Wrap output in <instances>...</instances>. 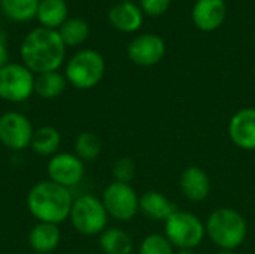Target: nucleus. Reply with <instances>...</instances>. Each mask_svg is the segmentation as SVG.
<instances>
[{"mask_svg": "<svg viewBox=\"0 0 255 254\" xmlns=\"http://www.w3.org/2000/svg\"><path fill=\"white\" fill-rule=\"evenodd\" d=\"M193 21L202 31L217 30L226 19L224 0H197L191 12Z\"/></svg>", "mask_w": 255, "mask_h": 254, "instance_id": "obj_13", "label": "nucleus"}, {"mask_svg": "<svg viewBox=\"0 0 255 254\" xmlns=\"http://www.w3.org/2000/svg\"><path fill=\"white\" fill-rule=\"evenodd\" d=\"M182 195L191 202H202L209 196L211 180L208 174L199 166H188L181 174L179 180Z\"/></svg>", "mask_w": 255, "mask_h": 254, "instance_id": "obj_14", "label": "nucleus"}, {"mask_svg": "<svg viewBox=\"0 0 255 254\" xmlns=\"http://www.w3.org/2000/svg\"><path fill=\"white\" fill-rule=\"evenodd\" d=\"M36 16L42 27L55 30L67 19V4L64 0H39Z\"/></svg>", "mask_w": 255, "mask_h": 254, "instance_id": "obj_19", "label": "nucleus"}, {"mask_svg": "<svg viewBox=\"0 0 255 254\" xmlns=\"http://www.w3.org/2000/svg\"><path fill=\"white\" fill-rule=\"evenodd\" d=\"M34 93V75L19 63H7L0 69V99L10 103L25 102Z\"/></svg>", "mask_w": 255, "mask_h": 254, "instance_id": "obj_7", "label": "nucleus"}, {"mask_svg": "<svg viewBox=\"0 0 255 254\" xmlns=\"http://www.w3.org/2000/svg\"><path fill=\"white\" fill-rule=\"evenodd\" d=\"M102 202L108 216L118 222H130L139 213V196L126 183H111L102 195Z\"/></svg>", "mask_w": 255, "mask_h": 254, "instance_id": "obj_8", "label": "nucleus"}, {"mask_svg": "<svg viewBox=\"0 0 255 254\" xmlns=\"http://www.w3.org/2000/svg\"><path fill=\"white\" fill-rule=\"evenodd\" d=\"M7 58H9V55H7V49H6V46H4L3 40H0V69H1L3 66H6V64H7Z\"/></svg>", "mask_w": 255, "mask_h": 254, "instance_id": "obj_28", "label": "nucleus"}, {"mask_svg": "<svg viewBox=\"0 0 255 254\" xmlns=\"http://www.w3.org/2000/svg\"><path fill=\"white\" fill-rule=\"evenodd\" d=\"M206 228L202 220L188 211H175L164 222V237L176 249H196L202 244Z\"/></svg>", "mask_w": 255, "mask_h": 254, "instance_id": "obj_6", "label": "nucleus"}, {"mask_svg": "<svg viewBox=\"0 0 255 254\" xmlns=\"http://www.w3.org/2000/svg\"><path fill=\"white\" fill-rule=\"evenodd\" d=\"M139 254H175V252L173 246L164 235L152 234L142 241L139 247Z\"/></svg>", "mask_w": 255, "mask_h": 254, "instance_id": "obj_25", "label": "nucleus"}, {"mask_svg": "<svg viewBox=\"0 0 255 254\" xmlns=\"http://www.w3.org/2000/svg\"><path fill=\"white\" fill-rule=\"evenodd\" d=\"M139 211H142L151 220L166 222L176 210L175 204L169 201L160 192H146L139 198Z\"/></svg>", "mask_w": 255, "mask_h": 254, "instance_id": "obj_16", "label": "nucleus"}, {"mask_svg": "<svg viewBox=\"0 0 255 254\" xmlns=\"http://www.w3.org/2000/svg\"><path fill=\"white\" fill-rule=\"evenodd\" d=\"M58 33L66 46H78L82 42H85V39L88 37L90 28H88V24L82 18H67L61 24Z\"/></svg>", "mask_w": 255, "mask_h": 254, "instance_id": "obj_23", "label": "nucleus"}, {"mask_svg": "<svg viewBox=\"0 0 255 254\" xmlns=\"http://www.w3.org/2000/svg\"><path fill=\"white\" fill-rule=\"evenodd\" d=\"M206 234L211 241L221 250H230L241 247L248 234V225L244 216L232 208L215 210L205 225Z\"/></svg>", "mask_w": 255, "mask_h": 254, "instance_id": "obj_3", "label": "nucleus"}, {"mask_svg": "<svg viewBox=\"0 0 255 254\" xmlns=\"http://www.w3.org/2000/svg\"><path fill=\"white\" fill-rule=\"evenodd\" d=\"M175 254H197V253H196V250H194V249H181V250H178Z\"/></svg>", "mask_w": 255, "mask_h": 254, "instance_id": "obj_29", "label": "nucleus"}, {"mask_svg": "<svg viewBox=\"0 0 255 254\" xmlns=\"http://www.w3.org/2000/svg\"><path fill=\"white\" fill-rule=\"evenodd\" d=\"M0 6L7 18L25 22L36 16L39 0H0Z\"/></svg>", "mask_w": 255, "mask_h": 254, "instance_id": "obj_22", "label": "nucleus"}, {"mask_svg": "<svg viewBox=\"0 0 255 254\" xmlns=\"http://www.w3.org/2000/svg\"><path fill=\"white\" fill-rule=\"evenodd\" d=\"M73 196L69 189L52 181L34 184L27 195V208L37 223L61 225L70 217Z\"/></svg>", "mask_w": 255, "mask_h": 254, "instance_id": "obj_2", "label": "nucleus"}, {"mask_svg": "<svg viewBox=\"0 0 255 254\" xmlns=\"http://www.w3.org/2000/svg\"><path fill=\"white\" fill-rule=\"evenodd\" d=\"M254 46H255V34H254Z\"/></svg>", "mask_w": 255, "mask_h": 254, "instance_id": "obj_31", "label": "nucleus"}, {"mask_svg": "<svg viewBox=\"0 0 255 254\" xmlns=\"http://www.w3.org/2000/svg\"><path fill=\"white\" fill-rule=\"evenodd\" d=\"M99 246L105 254H131L133 238L123 229L106 228L99 235Z\"/></svg>", "mask_w": 255, "mask_h": 254, "instance_id": "obj_18", "label": "nucleus"}, {"mask_svg": "<svg viewBox=\"0 0 255 254\" xmlns=\"http://www.w3.org/2000/svg\"><path fill=\"white\" fill-rule=\"evenodd\" d=\"M61 241V231L58 225L37 223L28 234V244L36 253L49 254L54 252Z\"/></svg>", "mask_w": 255, "mask_h": 254, "instance_id": "obj_15", "label": "nucleus"}, {"mask_svg": "<svg viewBox=\"0 0 255 254\" xmlns=\"http://www.w3.org/2000/svg\"><path fill=\"white\" fill-rule=\"evenodd\" d=\"M67 79L58 70L39 73L34 78V93L42 99H55L66 88Z\"/></svg>", "mask_w": 255, "mask_h": 254, "instance_id": "obj_21", "label": "nucleus"}, {"mask_svg": "<svg viewBox=\"0 0 255 254\" xmlns=\"http://www.w3.org/2000/svg\"><path fill=\"white\" fill-rule=\"evenodd\" d=\"M112 175H114L115 181L130 184V181L136 175V163L130 157H121L114 163Z\"/></svg>", "mask_w": 255, "mask_h": 254, "instance_id": "obj_26", "label": "nucleus"}, {"mask_svg": "<svg viewBox=\"0 0 255 254\" xmlns=\"http://www.w3.org/2000/svg\"><path fill=\"white\" fill-rule=\"evenodd\" d=\"M170 1L172 0H140V6L148 15L158 16L169 9Z\"/></svg>", "mask_w": 255, "mask_h": 254, "instance_id": "obj_27", "label": "nucleus"}, {"mask_svg": "<svg viewBox=\"0 0 255 254\" xmlns=\"http://www.w3.org/2000/svg\"><path fill=\"white\" fill-rule=\"evenodd\" d=\"M229 136L236 147L248 151L255 150V108H244L232 117Z\"/></svg>", "mask_w": 255, "mask_h": 254, "instance_id": "obj_12", "label": "nucleus"}, {"mask_svg": "<svg viewBox=\"0 0 255 254\" xmlns=\"http://www.w3.org/2000/svg\"><path fill=\"white\" fill-rule=\"evenodd\" d=\"M19 54L22 64L39 75L58 70L64 61L66 45L57 30L37 27L24 37Z\"/></svg>", "mask_w": 255, "mask_h": 254, "instance_id": "obj_1", "label": "nucleus"}, {"mask_svg": "<svg viewBox=\"0 0 255 254\" xmlns=\"http://www.w3.org/2000/svg\"><path fill=\"white\" fill-rule=\"evenodd\" d=\"M164 40L157 34H140L134 37L127 48L128 58L134 64L143 67L157 64L164 57Z\"/></svg>", "mask_w": 255, "mask_h": 254, "instance_id": "obj_11", "label": "nucleus"}, {"mask_svg": "<svg viewBox=\"0 0 255 254\" xmlns=\"http://www.w3.org/2000/svg\"><path fill=\"white\" fill-rule=\"evenodd\" d=\"M102 153V139L94 132H82L75 141V154L82 162H93Z\"/></svg>", "mask_w": 255, "mask_h": 254, "instance_id": "obj_24", "label": "nucleus"}, {"mask_svg": "<svg viewBox=\"0 0 255 254\" xmlns=\"http://www.w3.org/2000/svg\"><path fill=\"white\" fill-rule=\"evenodd\" d=\"M69 219L76 232L85 237H94L106 229L109 216L102 199L93 195H82L73 201Z\"/></svg>", "mask_w": 255, "mask_h": 254, "instance_id": "obj_4", "label": "nucleus"}, {"mask_svg": "<svg viewBox=\"0 0 255 254\" xmlns=\"http://www.w3.org/2000/svg\"><path fill=\"white\" fill-rule=\"evenodd\" d=\"M61 145V135L55 127L43 126L34 130L30 148L43 157H52L58 153V148Z\"/></svg>", "mask_w": 255, "mask_h": 254, "instance_id": "obj_20", "label": "nucleus"}, {"mask_svg": "<svg viewBox=\"0 0 255 254\" xmlns=\"http://www.w3.org/2000/svg\"><path fill=\"white\" fill-rule=\"evenodd\" d=\"M34 135L31 121L21 112L9 111L0 117V144L10 151L30 147Z\"/></svg>", "mask_w": 255, "mask_h": 254, "instance_id": "obj_9", "label": "nucleus"}, {"mask_svg": "<svg viewBox=\"0 0 255 254\" xmlns=\"http://www.w3.org/2000/svg\"><path fill=\"white\" fill-rule=\"evenodd\" d=\"M46 172L49 177V181L72 189L78 186L84 175H85V166L84 162L72 153H57L52 157H49Z\"/></svg>", "mask_w": 255, "mask_h": 254, "instance_id": "obj_10", "label": "nucleus"}, {"mask_svg": "<svg viewBox=\"0 0 255 254\" xmlns=\"http://www.w3.org/2000/svg\"><path fill=\"white\" fill-rule=\"evenodd\" d=\"M36 254H42V253H36Z\"/></svg>", "mask_w": 255, "mask_h": 254, "instance_id": "obj_32", "label": "nucleus"}, {"mask_svg": "<svg viewBox=\"0 0 255 254\" xmlns=\"http://www.w3.org/2000/svg\"><path fill=\"white\" fill-rule=\"evenodd\" d=\"M218 254H235L233 252H230V250H221Z\"/></svg>", "mask_w": 255, "mask_h": 254, "instance_id": "obj_30", "label": "nucleus"}, {"mask_svg": "<svg viewBox=\"0 0 255 254\" xmlns=\"http://www.w3.org/2000/svg\"><path fill=\"white\" fill-rule=\"evenodd\" d=\"M105 69V60L97 51L84 49L69 60L64 76L75 88L90 90L102 81Z\"/></svg>", "mask_w": 255, "mask_h": 254, "instance_id": "obj_5", "label": "nucleus"}, {"mask_svg": "<svg viewBox=\"0 0 255 254\" xmlns=\"http://www.w3.org/2000/svg\"><path fill=\"white\" fill-rule=\"evenodd\" d=\"M108 16L111 24L120 31H126V33L136 31L142 25V12L136 4L130 1H123L115 4L109 10Z\"/></svg>", "mask_w": 255, "mask_h": 254, "instance_id": "obj_17", "label": "nucleus"}]
</instances>
